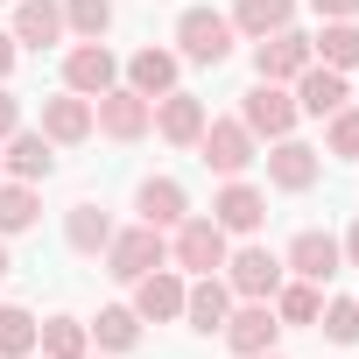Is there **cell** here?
Segmentation results:
<instances>
[{
	"label": "cell",
	"mask_w": 359,
	"mask_h": 359,
	"mask_svg": "<svg viewBox=\"0 0 359 359\" xmlns=\"http://www.w3.org/2000/svg\"><path fill=\"white\" fill-rule=\"evenodd\" d=\"M92 127L113 134V141H141V134L155 127V99H141L134 85H113V92L92 99Z\"/></svg>",
	"instance_id": "6da1fadb"
},
{
	"label": "cell",
	"mask_w": 359,
	"mask_h": 359,
	"mask_svg": "<svg viewBox=\"0 0 359 359\" xmlns=\"http://www.w3.org/2000/svg\"><path fill=\"white\" fill-rule=\"evenodd\" d=\"M169 261V247H162V226H134V233H113V247H106V275L113 282H141L148 268H162Z\"/></svg>",
	"instance_id": "7a4b0ae2"
},
{
	"label": "cell",
	"mask_w": 359,
	"mask_h": 359,
	"mask_svg": "<svg viewBox=\"0 0 359 359\" xmlns=\"http://www.w3.org/2000/svg\"><path fill=\"white\" fill-rule=\"evenodd\" d=\"M176 43H184L191 64H226V57H233V22L212 15V8H184V22H176Z\"/></svg>",
	"instance_id": "3957f363"
},
{
	"label": "cell",
	"mask_w": 359,
	"mask_h": 359,
	"mask_svg": "<svg viewBox=\"0 0 359 359\" xmlns=\"http://www.w3.org/2000/svg\"><path fill=\"white\" fill-rule=\"evenodd\" d=\"M240 127H247L254 141H261V134H268V141H282V134L296 127V99H289L282 85H268V78H261V85L240 99Z\"/></svg>",
	"instance_id": "277c9868"
},
{
	"label": "cell",
	"mask_w": 359,
	"mask_h": 359,
	"mask_svg": "<svg viewBox=\"0 0 359 359\" xmlns=\"http://www.w3.org/2000/svg\"><path fill=\"white\" fill-rule=\"evenodd\" d=\"M226 289L247 296V303H268L282 289V261L268 247H240V254H226Z\"/></svg>",
	"instance_id": "5b68a950"
},
{
	"label": "cell",
	"mask_w": 359,
	"mask_h": 359,
	"mask_svg": "<svg viewBox=\"0 0 359 359\" xmlns=\"http://www.w3.org/2000/svg\"><path fill=\"white\" fill-rule=\"evenodd\" d=\"M176 268H191V275H212V268H226V226L219 219H184L176 226Z\"/></svg>",
	"instance_id": "8992f818"
},
{
	"label": "cell",
	"mask_w": 359,
	"mask_h": 359,
	"mask_svg": "<svg viewBox=\"0 0 359 359\" xmlns=\"http://www.w3.org/2000/svg\"><path fill=\"white\" fill-rule=\"evenodd\" d=\"M64 85H71L78 99H99V92L120 85V57H113L106 43H78V50L64 57Z\"/></svg>",
	"instance_id": "52a82bcc"
},
{
	"label": "cell",
	"mask_w": 359,
	"mask_h": 359,
	"mask_svg": "<svg viewBox=\"0 0 359 359\" xmlns=\"http://www.w3.org/2000/svg\"><path fill=\"white\" fill-rule=\"evenodd\" d=\"M219 331L233 338V352H240V359H261V352H275L282 317H275V303H247V310H226V324H219Z\"/></svg>",
	"instance_id": "ba28073f"
},
{
	"label": "cell",
	"mask_w": 359,
	"mask_h": 359,
	"mask_svg": "<svg viewBox=\"0 0 359 359\" xmlns=\"http://www.w3.org/2000/svg\"><path fill=\"white\" fill-rule=\"evenodd\" d=\"M303 64H317V50H310V36H296V29H275V36H261V50H254V71H261L268 85L296 78Z\"/></svg>",
	"instance_id": "9c48e42d"
},
{
	"label": "cell",
	"mask_w": 359,
	"mask_h": 359,
	"mask_svg": "<svg viewBox=\"0 0 359 359\" xmlns=\"http://www.w3.org/2000/svg\"><path fill=\"white\" fill-rule=\"evenodd\" d=\"M198 148H205V162H212L219 176H240V169L254 162V134H247L240 120H205Z\"/></svg>",
	"instance_id": "30bf717a"
},
{
	"label": "cell",
	"mask_w": 359,
	"mask_h": 359,
	"mask_svg": "<svg viewBox=\"0 0 359 359\" xmlns=\"http://www.w3.org/2000/svg\"><path fill=\"white\" fill-rule=\"evenodd\" d=\"M345 106V71H331V64H303L296 71V113H338Z\"/></svg>",
	"instance_id": "8fae6325"
},
{
	"label": "cell",
	"mask_w": 359,
	"mask_h": 359,
	"mask_svg": "<svg viewBox=\"0 0 359 359\" xmlns=\"http://www.w3.org/2000/svg\"><path fill=\"white\" fill-rule=\"evenodd\" d=\"M338 261H345V254H338V240L310 226V233H296V240H289V261H282V268H296L303 282H331V275H338Z\"/></svg>",
	"instance_id": "7c38bea8"
},
{
	"label": "cell",
	"mask_w": 359,
	"mask_h": 359,
	"mask_svg": "<svg viewBox=\"0 0 359 359\" xmlns=\"http://www.w3.org/2000/svg\"><path fill=\"white\" fill-rule=\"evenodd\" d=\"M155 127H162V141L191 148V141L205 134V99H191V92H162V106H155Z\"/></svg>",
	"instance_id": "4fadbf2b"
},
{
	"label": "cell",
	"mask_w": 359,
	"mask_h": 359,
	"mask_svg": "<svg viewBox=\"0 0 359 359\" xmlns=\"http://www.w3.org/2000/svg\"><path fill=\"white\" fill-rule=\"evenodd\" d=\"M43 134H50V148H71V141H85V134H92V99H78V92L50 99V106H43Z\"/></svg>",
	"instance_id": "5bb4252c"
},
{
	"label": "cell",
	"mask_w": 359,
	"mask_h": 359,
	"mask_svg": "<svg viewBox=\"0 0 359 359\" xmlns=\"http://www.w3.org/2000/svg\"><path fill=\"white\" fill-rule=\"evenodd\" d=\"M226 310H233V289H226L219 275H198V282L184 289V317H191V331H219Z\"/></svg>",
	"instance_id": "9a60e30c"
},
{
	"label": "cell",
	"mask_w": 359,
	"mask_h": 359,
	"mask_svg": "<svg viewBox=\"0 0 359 359\" xmlns=\"http://www.w3.org/2000/svg\"><path fill=\"white\" fill-rule=\"evenodd\" d=\"M317 169H324L317 148H303V141H289V134H282L275 155H268V176H275L282 191H310V184H317Z\"/></svg>",
	"instance_id": "2e32d148"
},
{
	"label": "cell",
	"mask_w": 359,
	"mask_h": 359,
	"mask_svg": "<svg viewBox=\"0 0 359 359\" xmlns=\"http://www.w3.org/2000/svg\"><path fill=\"white\" fill-rule=\"evenodd\" d=\"M0 169H15V184H43V176L57 169V155H50V134H8V162Z\"/></svg>",
	"instance_id": "e0dca14e"
},
{
	"label": "cell",
	"mask_w": 359,
	"mask_h": 359,
	"mask_svg": "<svg viewBox=\"0 0 359 359\" xmlns=\"http://www.w3.org/2000/svg\"><path fill=\"white\" fill-rule=\"evenodd\" d=\"M134 317H184V282L176 275H162V268H148L141 282H134Z\"/></svg>",
	"instance_id": "ac0fdd59"
},
{
	"label": "cell",
	"mask_w": 359,
	"mask_h": 359,
	"mask_svg": "<svg viewBox=\"0 0 359 359\" xmlns=\"http://www.w3.org/2000/svg\"><path fill=\"white\" fill-rule=\"evenodd\" d=\"M184 212H191V198L176 176H148L141 184V226H184Z\"/></svg>",
	"instance_id": "d6986e66"
},
{
	"label": "cell",
	"mask_w": 359,
	"mask_h": 359,
	"mask_svg": "<svg viewBox=\"0 0 359 359\" xmlns=\"http://www.w3.org/2000/svg\"><path fill=\"white\" fill-rule=\"evenodd\" d=\"M212 219H219L226 233H254V226L268 219V198H261L254 184H226V191H219V205H212Z\"/></svg>",
	"instance_id": "ffe728a7"
},
{
	"label": "cell",
	"mask_w": 359,
	"mask_h": 359,
	"mask_svg": "<svg viewBox=\"0 0 359 359\" xmlns=\"http://www.w3.org/2000/svg\"><path fill=\"white\" fill-rule=\"evenodd\" d=\"M127 85H134L141 99L176 92V57H169V50H134V57H127Z\"/></svg>",
	"instance_id": "44dd1931"
},
{
	"label": "cell",
	"mask_w": 359,
	"mask_h": 359,
	"mask_svg": "<svg viewBox=\"0 0 359 359\" xmlns=\"http://www.w3.org/2000/svg\"><path fill=\"white\" fill-rule=\"evenodd\" d=\"M64 240H71L78 254H106V247H113V219H106L99 205H71V212H64Z\"/></svg>",
	"instance_id": "7402d4cb"
},
{
	"label": "cell",
	"mask_w": 359,
	"mask_h": 359,
	"mask_svg": "<svg viewBox=\"0 0 359 359\" xmlns=\"http://www.w3.org/2000/svg\"><path fill=\"white\" fill-rule=\"evenodd\" d=\"M15 36L22 43H57L64 36V8L57 0H15Z\"/></svg>",
	"instance_id": "603a6c76"
},
{
	"label": "cell",
	"mask_w": 359,
	"mask_h": 359,
	"mask_svg": "<svg viewBox=\"0 0 359 359\" xmlns=\"http://www.w3.org/2000/svg\"><path fill=\"white\" fill-rule=\"evenodd\" d=\"M268 303H275V317H282V324H317V310H324L317 282H303V275H296V282H282Z\"/></svg>",
	"instance_id": "cb8c5ba5"
},
{
	"label": "cell",
	"mask_w": 359,
	"mask_h": 359,
	"mask_svg": "<svg viewBox=\"0 0 359 359\" xmlns=\"http://www.w3.org/2000/svg\"><path fill=\"white\" fill-rule=\"evenodd\" d=\"M310 50H317V64L352 71V64H359V22H324V36H317Z\"/></svg>",
	"instance_id": "d4e9b609"
},
{
	"label": "cell",
	"mask_w": 359,
	"mask_h": 359,
	"mask_svg": "<svg viewBox=\"0 0 359 359\" xmlns=\"http://www.w3.org/2000/svg\"><path fill=\"white\" fill-rule=\"evenodd\" d=\"M289 15H296V0H240V8H233V29L275 36V29H289Z\"/></svg>",
	"instance_id": "484cf974"
},
{
	"label": "cell",
	"mask_w": 359,
	"mask_h": 359,
	"mask_svg": "<svg viewBox=\"0 0 359 359\" xmlns=\"http://www.w3.org/2000/svg\"><path fill=\"white\" fill-rule=\"evenodd\" d=\"M36 345H43V359H85V324L50 317V324H36Z\"/></svg>",
	"instance_id": "4316f807"
},
{
	"label": "cell",
	"mask_w": 359,
	"mask_h": 359,
	"mask_svg": "<svg viewBox=\"0 0 359 359\" xmlns=\"http://www.w3.org/2000/svg\"><path fill=\"white\" fill-rule=\"evenodd\" d=\"M92 331H99V345H106V352H127V345L141 338V317H134L127 303H106V310L92 317Z\"/></svg>",
	"instance_id": "83f0119b"
},
{
	"label": "cell",
	"mask_w": 359,
	"mask_h": 359,
	"mask_svg": "<svg viewBox=\"0 0 359 359\" xmlns=\"http://www.w3.org/2000/svg\"><path fill=\"white\" fill-rule=\"evenodd\" d=\"M0 352H8V359H29L36 352V317L22 303H0Z\"/></svg>",
	"instance_id": "f1b7e54d"
},
{
	"label": "cell",
	"mask_w": 359,
	"mask_h": 359,
	"mask_svg": "<svg viewBox=\"0 0 359 359\" xmlns=\"http://www.w3.org/2000/svg\"><path fill=\"white\" fill-rule=\"evenodd\" d=\"M64 22H71L85 43H99V36L113 29V0H64Z\"/></svg>",
	"instance_id": "f546056e"
},
{
	"label": "cell",
	"mask_w": 359,
	"mask_h": 359,
	"mask_svg": "<svg viewBox=\"0 0 359 359\" xmlns=\"http://www.w3.org/2000/svg\"><path fill=\"white\" fill-rule=\"evenodd\" d=\"M36 226V184H0V233Z\"/></svg>",
	"instance_id": "4dcf8cb0"
},
{
	"label": "cell",
	"mask_w": 359,
	"mask_h": 359,
	"mask_svg": "<svg viewBox=\"0 0 359 359\" xmlns=\"http://www.w3.org/2000/svg\"><path fill=\"white\" fill-rule=\"evenodd\" d=\"M317 317H324V331H331L338 345H359V296H338V303H324Z\"/></svg>",
	"instance_id": "1f68e13d"
},
{
	"label": "cell",
	"mask_w": 359,
	"mask_h": 359,
	"mask_svg": "<svg viewBox=\"0 0 359 359\" xmlns=\"http://www.w3.org/2000/svg\"><path fill=\"white\" fill-rule=\"evenodd\" d=\"M331 155H359V106L331 113Z\"/></svg>",
	"instance_id": "d6a6232c"
},
{
	"label": "cell",
	"mask_w": 359,
	"mask_h": 359,
	"mask_svg": "<svg viewBox=\"0 0 359 359\" xmlns=\"http://www.w3.org/2000/svg\"><path fill=\"white\" fill-rule=\"evenodd\" d=\"M310 8H317L324 22H352V15H359V0H310Z\"/></svg>",
	"instance_id": "836d02e7"
},
{
	"label": "cell",
	"mask_w": 359,
	"mask_h": 359,
	"mask_svg": "<svg viewBox=\"0 0 359 359\" xmlns=\"http://www.w3.org/2000/svg\"><path fill=\"white\" fill-rule=\"evenodd\" d=\"M15 127H22V106H15V99H8V92H0V141H8V134H15Z\"/></svg>",
	"instance_id": "e575fe53"
},
{
	"label": "cell",
	"mask_w": 359,
	"mask_h": 359,
	"mask_svg": "<svg viewBox=\"0 0 359 359\" xmlns=\"http://www.w3.org/2000/svg\"><path fill=\"white\" fill-rule=\"evenodd\" d=\"M338 254H345V261L359 268V219H352V233H345V247H338Z\"/></svg>",
	"instance_id": "d590c367"
},
{
	"label": "cell",
	"mask_w": 359,
	"mask_h": 359,
	"mask_svg": "<svg viewBox=\"0 0 359 359\" xmlns=\"http://www.w3.org/2000/svg\"><path fill=\"white\" fill-rule=\"evenodd\" d=\"M15 71V36H0V78Z\"/></svg>",
	"instance_id": "8d00e7d4"
},
{
	"label": "cell",
	"mask_w": 359,
	"mask_h": 359,
	"mask_svg": "<svg viewBox=\"0 0 359 359\" xmlns=\"http://www.w3.org/2000/svg\"><path fill=\"white\" fill-rule=\"evenodd\" d=\"M8 268H15V261H8V247H0V282H8Z\"/></svg>",
	"instance_id": "74e56055"
},
{
	"label": "cell",
	"mask_w": 359,
	"mask_h": 359,
	"mask_svg": "<svg viewBox=\"0 0 359 359\" xmlns=\"http://www.w3.org/2000/svg\"><path fill=\"white\" fill-rule=\"evenodd\" d=\"M261 359H275V352H261Z\"/></svg>",
	"instance_id": "f35d334b"
}]
</instances>
